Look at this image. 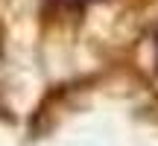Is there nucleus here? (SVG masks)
<instances>
[{"label": "nucleus", "mask_w": 158, "mask_h": 146, "mask_svg": "<svg viewBox=\"0 0 158 146\" xmlns=\"http://www.w3.org/2000/svg\"><path fill=\"white\" fill-rule=\"evenodd\" d=\"M155 50H158V35H155Z\"/></svg>", "instance_id": "nucleus-2"}, {"label": "nucleus", "mask_w": 158, "mask_h": 146, "mask_svg": "<svg viewBox=\"0 0 158 146\" xmlns=\"http://www.w3.org/2000/svg\"><path fill=\"white\" fill-rule=\"evenodd\" d=\"M62 3H73V6H79V3H91V0H62Z\"/></svg>", "instance_id": "nucleus-1"}]
</instances>
